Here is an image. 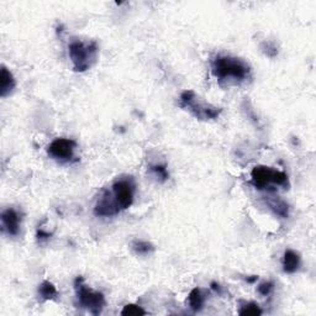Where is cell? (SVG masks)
Instances as JSON below:
<instances>
[{"mask_svg": "<svg viewBox=\"0 0 316 316\" xmlns=\"http://www.w3.org/2000/svg\"><path fill=\"white\" fill-rule=\"evenodd\" d=\"M77 143L71 139H56L47 147V153L54 160L61 162H71L74 157V150Z\"/></svg>", "mask_w": 316, "mask_h": 316, "instance_id": "7", "label": "cell"}, {"mask_svg": "<svg viewBox=\"0 0 316 316\" xmlns=\"http://www.w3.org/2000/svg\"><path fill=\"white\" fill-rule=\"evenodd\" d=\"M180 107L188 109L195 118L199 120H213L216 119L221 114V108L213 107V105L200 103L197 99V95L193 90H186L180 95Z\"/></svg>", "mask_w": 316, "mask_h": 316, "instance_id": "4", "label": "cell"}, {"mask_svg": "<svg viewBox=\"0 0 316 316\" xmlns=\"http://www.w3.org/2000/svg\"><path fill=\"white\" fill-rule=\"evenodd\" d=\"M74 289L75 294H77L78 303L82 308L87 309L93 315L101 314L105 304H107L103 293L95 292L93 289L88 288L84 284V279L82 277H78L74 280Z\"/></svg>", "mask_w": 316, "mask_h": 316, "instance_id": "3", "label": "cell"}, {"mask_svg": "<svg viewBox=\"0 0 316 316\" xmlns=\"http://www.w3.org/2000/svg\"><path fill=\"white\" fill-rule=\"evenodd\" d=\"M134 252L139 256H147L154 251V246L148 241H142V240H135L131 245Z\"/></svg>", "mask_w": 316, "mask_h": 316, "instance_id": "15", "label": "cell"}, {"mask_svg": "<svg viewBox=\"0 0 316 316\" xmlns=\"http://www.w3.org/2000/svg\"><path fill=\"white\" fill-rule=\"evenodd\" d=\"M188 304H189L190 309H192L194 312L200 311V310L204 308V297L200 289L194 288L192 292L189 293Z\"/></svg>", "mask_w": 316, "mask_h": 316, "instance_id": "13", "label": "cell"}, {"mask_svg": "<svg viewBox=\"0 0 316 316\" xmlns=\"http://www.w3.org/2000/svg\"><path fill=\"white\" fill-rule=\"evenodd\" d=\"M212 288L214 289V291H216V292L221 293V288H220V285H219V284H216V283H212Z\"/></svg>", "mask_w": 316, "mask_h": 316, "instance_id": "22", "label": "cell"}, {"mask_svg": "<svg viewBox=\"0 0 316 316\" xmlns=\"http://www.w3.org/2000/svg\"><path fill=\"white\" fill-rule=\"evenodd\" d=\"M261 48H262V51L271 58L276 57V56L278 55V49L276 46H274V43H272V42H263Z\"/></svg>", "mask_w": 316, "mask_h": 316, "instance_id": "19", "label": "cell"}, {"mask_svg": "<svg viewBox=\"0 0 316 316\" xmlns=\"http://www.w3.org/2000/svg\"><path fill=\"white\" fill-rule=\"evenodd\" d=\"M240 315H253L258 316L262 315V309L259 308L258 304L256 303H246L241 306V309L239 310Z\"/></svg>", "mask_w": 316, "mask_h": 316, "instance_id": "16", "label": "cell"}, {"mask_svg": "<svg viewBox=\"0 0 316 316\" xmlns=\"http://www.w3.org/2000/svg\"><path fill=\"white\" fill-rule=\"evenodd\" d=\"M39 295L42 300H52L57 298L58 292L55 284H52L48 280H45L39 286Z\"/></svg>", "mask_w": 316, "mask_h": 316, "instance_id": "14", "label": "cell"}, {"mask_svg": "<svg viewBox=\"0 0 316 316\" xmlns=\"http://www.w3.org/2000/svg\"><path fill=\"white\" fill-rule=\"evenodd\" d=\"M301 258L300 254L293 250H286L283 256V271L285 273H295L300 267Z\"/></svg>", "mask_w": 316, "mask_h": 316, "instance_id": "11", "label": "cell"}, {"mask_svg": "<svg viewBox=\"0 0 316 316\" xmlns=\"http://www.w3.org/2000/svg\"><path fill=\"white\" fill-rule=\"evenodd\" d=\"M212 72L220 82L227 79L245 82L251 75L250 66L245 61L230 56H218L212 63Z\"/></svg>", "mask_w": 316, "mask_h": 316, "instance_id": "1", "label": "cell"}, {"mask_svg": "<svg viewBox=\"0 0 316 316\" xmlns=\"http://www.w3.org/2000/svg\"><path fill=\"white\" fill-rule=\"evenodd\" d=\"M257 279H258V277H257V276H252V278H246V280H247V282H250V283L256 282Z\"/></svg>", "mask_w": 316, "mask_h": 316, "instance_id": "23", "label": "cell"}, {"mask_svg": "<svg viewBox=\"0 0 316 316\" xmlns=\"http://www.w3.org/2000/svg\"><path fill=\"white\" fill-rule=\"evenodd\" d=\"M151 171L153 172L154 175L160 178L162 182H165V180H167L169 178V174H168V172H167L166 166H160V165L151 166Z\"/></svg>", "mask_w": 316, "mask_h": 316, "instance_id": "18", "label": "cell"}, {"mask_svg": "<svg viewBox=\"0 0 316 316\" xmlns=\"http://www.w3.org/2000/svg\"><path fill=\"white\" fill-rule=\"evenodd\" d=\"M273 289H274L273 283L272 282H263L258 285L257 291H258V293L262 295V297H268V295L271 294L272 292H273Z\"/></svg>", "mask_w": 316, "mask_h": 316, "instance_id": "20", "label": "cell"}, {"mask_svg": "<svg viewBox=\"0 0 316 316\" xmlns=\"http://www.w3.org/2000/svg\"><path fill=\"white\" fill-rule=\"evenodd\" d=\"M146 314H147V312H146L141 306L136 305V304H127V305H125L124 309L121 310L122 316H140Z\"/></svg>", "mask_w": 316, "mask_h": 316, "instance_id": "17", "label": "cell"}, {"mask_svg": "<svg viewBox=\"0 0 316 316\" xmlns=\"http://www.w3.org/2000/svg\"><path fill=\"white\" fill-rule=\"evenodd\" d=\"M135 182L133 177L120 178L111 187V195L115 200L116 205L121 210H126L133 205L134 197H135Z\"/></svg>", "mask_w": 316, "mask_h": 316, "instance_id": "6", "label": "cell"}, {"mask_svg": "<svg viewBox=\"0 0 316 316\" xmlns=\"http://www.w3.org/2000/svg\"><path fill=\"white\" fill-rule=\"evenodd\" d=\"M51 236H52V233L45 232V231L41 230V229L37 230V239H39V240H47Z\"/></svg>", "mask_w": 316, "mask_h": 316, "instance_id": "21", "label": "cell"}, {"mask_svg": "<svg viewBox=\"0 0 316 316\" xmlns=\"http://www.w3.org/2000/svg\"><path fill=\"white\" fill-rule=\"evenodd\" d=\"M68 54L73 63L74 72H86L94 64L98 55L95 42L72 41L68 46Z\"/></svg>", "mask_w": 316, "mask_h": 316, "instance_id": "2", "label": "cell"}, {"mask_svg": "<svg viewBox=\"0 0 316 316\" xmlns=\"http://www.w3.org/2000/svg\"><path fill=\"white\" fill-rule=\"evenodd\" d=\"M15 88V79H14L13 73H11L5 66L2 67L0 72V96L5 98L10 94Z\"/></svg>", "mask_w": 316, "mask_h": 316, "instance_id": "10", "label": "cell"}, {"mask_svg": "<svg viewBox=\"0 0 316 316\" xmlns=\"http://www.w3.org/2000/svg\"><path fill=\"white\" fill-rule=\"evenodd\" d=\"M251 183L254 188L262 190L267 189L271 184H277L280 187H288V175L284 172L274 171L271 167L257 166L251 172Z\"/></svg>", "mask_w": 316, "mask_h": 316, "instance_id": "5", "label": "cell"}, {"mask_svg": "<svg viewBox=\"0 0 316 316\" xmlns=\"http://www.w3.org/2000/svg\"><path fill=\"white\" fill-rule=\"evenodd\" d=\"M3 229L9 236H17L20 231V216L16 210L7 209L2 214Z\"/></svg>", "mask_w": 316, "mask_h": 316, "instance_id": "9", "label": "cell"}, {"mask_svg": "<svg viewBox=\"0 0 316 316\" xmlns=\"http://www.w3.org/2000/svg\"><path fill=\"white\" fill-rule=\"evenodd\" d=\"M119 213L120 209L116 205L111 193L108 192V190H103V195L98 199L94 206L95 215L100 216V218H110V216L116 215Z\"/></svg>", "mask_w": 316, "mask_h": 316, "instance_id": "8", "label": "cell"}, {"mask_svg": "<svg viewBox=\"0 0 316 316\" xmlns=\"http://www.w3.org/2000/svg\"><path fill=\"white\" fill-rule=\"evenodd\" d=\"M266 201H267L268 206L271 207V210L276 214V215L280 216L282 219H288L289 206L284 200H282V199L279 198H269Z\"/></svg>", "mask_w": 316, "mask_h": 316, "instance_id": "12", "label": "cell"}]
</instances>
